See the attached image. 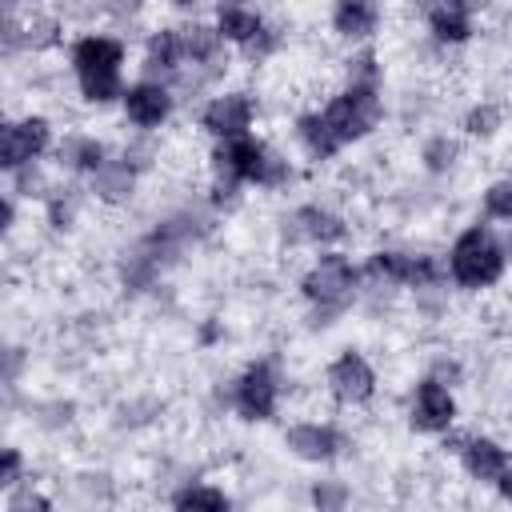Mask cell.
I'll use <instances>...</instances> for the list:
<instances>
[{
	"instance_id": "cell-1",
	"label": "cell",
	"mask_w": 512,
	"mask_h": 512,
	"mask_svg": "<svg viewBox=\"0 0 512 512\" xmlns=\"http://www.w3.org/2000/svg\"><path fill=\"white\" fill-rule=\"evenodd\" d=\"M116 64H120V44L104 40V36H88L76 44V72L80 84L92 100H112L120 80H116Z\"/></svg>"
},
{
	"instance_id": "cell-2",
	"label": "cell",
	"mask_w": 512,
	"mask_h": 512,
	"mask_svg": "<svg viewBox=\"0 0 512 512\" xmlns=\"http://www.w3.org/2000/svg\"><path fill=\"white\" fill-rule=\"evenodd\" d=\"M500 268H504V256H500V248L492 244L488 232L472 228V232H464L456 240V248H452V272H456L460 284H472V288L476 284H492L500 276Z\"/></svg>"
},
{
	"instance_id": "cell-3",
	"label": "cell",
	"mask_w": 512,
	"mask_h": 512,
	"mask_svg": "<svg viewBox=\"0 0 512 512\" xmlns=\"http://www.w3.org/2000/svg\"><path fill=\"white\" fill-rule=\"evenodd\" d=\"M376 116H380V100L372 96V88H352L348 96H340L320 120H324V128H328V136H332V144L340 148L344 140H352V136H364L372 124H376Z\"/></svg>"
},
{
	"instance_id": "cell-4",
	"label": "cell",
	"mask_w": 512,
	"mask_h": 512,
	"mask_svg": "<svg viewBox=\"0 0 512 512\" xmlns=\"http://www.w3.org/2000/svg\"><path fill=\"white\" fill-rule=\"evenodd\" d=\"M216 160H220L232 176H244V180H280V176H284V168L272 164V160L264 156V148L252 144V140H232Z\"/></svg>"
},
{
	"instance_id": "cell-5",
	"label": "cell",
	"mask_w": 512,
	"mask_h": 512,
	"mask_svg": "<svg viewBox=\"0 0 512 512\" xmlns=\"http://www.w3.org/2000/svg\"><path fill=\"white\" fill-rule=\"evenodd\" d=\"M348 288H352V268L344 256H324L320 268H312L304 280V292L320 304H340L348 296Z\"/></svg>"
},
{
	"instance_id": "cell-6",
	"label": "cell",
	"mask_w": 512,
	"mask_h": 512,
	"mask_svg": "<svg viewBox=\"0 0 512 512\" xmlns=\"http://www.w3.org/2000/svg\"><path fill=\"white\" fill-rule=\"evenodd\" d=\"M44 144H48V124H44V120H24V124H12V128H4V140H0V160H4L8 168H16V164L32 160V156H36Z\"/></svg>"
},
{
	"instance_id": "cell-7",
	"label": "cell",
	"mask_w": 512,
	"mask_h": 512,
	"mask_svg": "<svg viewBox=\"0 0 512 512\" xmlns=\"http://www.w3.org/2000/svg\"><path fill=\"white\" fill-rule=\"evenodd\" d=\"M328 380H332V392H336L340 400H364V396L372 392V372H368V364H364L360 356H352V352L332 364Z\"/></svg>"
},
{
	"instance_id": "cell-8",
	"label": "cell",
	"mask_w": 512,
	"mask_h": 512,
	"mask_svg": "<svg viewBox=\"0 0 512 512\" xmlns=\"http://www.w3.org/2000/svg\"><path fill=\"white\" fill-rule=\"evenodd\" d=\"M272 400H276V384H272V372L264 364L248 368V376L240 380V412L252 416V420H264L272 412Z\"/></svg>"
},
{
	"instance_id": "cell-9",
	"label": "cell",
	"mask_w": 512,
	"mask_h": 512,
	"mask_svg": "<svg viewBox=\"0 0 512 512\" xmlns=\"http://www.w3.org/2000/svg\"><path fill=\"white\" fill-rule=\"evenodd\" d=\"M372 272L380 276H392V280H412V284H424L436 276V264L424 260V256H396V252H380L372 260Z\"/></svg>"
},
{
	"instance_id": "cell-10",
	"label": "cell",
	"mask_w": 512,
	"mask_h": 512,
	"mask_svg": "<svg viewBox=\"0 0 512 512\" xmlns=\"http://www.w3.org/2000/svg\"><path fill=\"white\" fill-rule=\"evenodd\" d=\"M128 116L136 120V124H160L164 116H168V92L164 88H156V84H140V88H132L128 96Z\"/></svg>"
},
{
	"instance_id": "cell-11",
	"label": "cell",
	"mask_w": 512,
	"mask_h": 512,
	"mask_svg": "<svg viewBox=\"0 0 512 512\" xmlns=\"http://www.w3.org/2000/svg\"><path fill=\"white\" fill-rule=\"evenodd\" d=\"M248 116H252V108H248L244 96H224V100H216V104L204 112V124H208L216 136H236V132L248 124Z\"/></svg>"
},
{
	"instance_id": "cell-12",
	"label": "cell",
	"mask_w": 512,
	"mask_h": 512,
	"mask_svg": "<svg viewBox=\"0 0 512 512\" xmlns=\"http://www.w3.org/2000/svg\"><path fill=\"white\" fill-rule=\"evenodd\" d=\"M420 428H448L452 420V396L440 388V384H424L420 388V400H416V416H412Z\"/></svg>"
},
{
	"instance_id": "cell-13",
	"label": "cell",
	"mask_w": 512,
	"mask_h": 512,
	"mask_svg": "<svg viewBox=\"0 0 512 512\" xmlns=\"http://www.w3.org/2000/svg\"><path fill=\"white\" fill-rule=\"evenodd\" d=\"M336 432L332 428H316V424H300V428H292L288 432V448H296L300 456H308V460H328L332 452H336Z\"/></svg>"
},
{
	"instance_id": "cell-14",
	"label": "cell",
	"mask_w": 512,
	"mask_h": 512,
	"mask_svg": "<svg viewBox=\"0 0 512 512\" xmlns=\"http://www.w3.org/2000/svg\"><path fill=\"white\" fill-rule=\"evenodd\" d=\"M344 232V224L320 208H300L292 220V236H308V240H336Z\"/></svg>"
},
{
	"instance_id": "cell-15",
	"label": "cell",
	"mask_w": 512,
	"mask_h": 512,
	"mask_svg": "<svg viewBox=\"0 0 512 512\" xmlns=\"http://www.w3.org/2000/svg\"><path fill=\"white\" fill-rule=\"evenodd\" d=\"M464 460H468V468H472L480 480H492V476L504 472V452H500L492 440H472V444L464 448Z\"/></svg>"
},
{
	"instance_id": "cell-16",
	"label": "cell",
	"mask_w": 512,
	"mask_h": 512,
	"mask_svg": "<svg viewBox=\"0 0 512 512\" xmlns=\"http://www.w3.org/2000/svg\"><path fill=\"white\" fill-rule=\"evenodd\" d=\"M128 188H132V168H128V164H104V168L96 172V192H100L104 200H124Z\"/></svg>"
},
{
	"instance_id": "cell-17",
	"label": "cell",
	"mask_w": 512,
	"mask_h": 512,
	"mask_svg": "<svg viewBox=\"0 0 512 512\" xmlns=\"http://www.w3.org/2000/svg\"><path fill=\"white\" fill-rule=\"evenodd\" d=\"M220 32L224 36H236V40H244V44H252L264 28H260V20L252 16V12H240V8H224L220 12Z\"/></svg>"
},
{
	"instance_id": "cell-18",
	"label": "cell",
	"mask_w": 512,
	"mask_h": 512,
	"mask_svg": "<svg viewBox=\"0 0 512 512\" xmlns=\"http://www.w3.org/2000/svg\"><path fill=\"white\" fill-rule=\"evenodd\" d=\"M376 20V8L372 4H340L336 8V28L348 32V36H364Z\"/></svg>"
},
{
	"instance_id": "cell-19",
	"label": "cell",
	"mask_w": 512,
	"mask_h": 512,
	"mask_svg": "<svg viewBox=\"0 0 512 512\" xmlns=\"http://www.w3.org/2000/svg\"><path fill=\"white\" fill-rule=\"evenodd\" d=\"M432 32H436L440 40H464V36H468V16H464V8H460V4L436 8V12H432Z\"/></svg>"
},
{
	"instance_id": "cell-20",
	"label": "cell",
	"mask_w": 512,
	"mask_h": 512,
	"mask_svg": "<svg viewBox=\"0 0 512 512\" xmlns=\"http://www.w3.org/2000/svg\"><path fill=\"white\" fill-rule=\"evenodd\" d=\"M180 512H228V500L216 488H192L180 500Z\"/></svg>"
},
{
	"instance_id": "cell-21",
	"label": "cell",
	"mask_w": 512,
	"mask_h": 512,
	"mask_svg": "<svg viewBox=\"0 0 512 512\" xmlns=\"http://www.w3.org/2000/svg\"><path fill=\"white\" fill-rule=\"evenodd\" d=\"M180 52H184V48H180V40H176L172 32H160V36H152V48H148V64H152V68H172Z\"/></svg>"
},
{
	"instance_id": "cell-22",
	"label": "cell",
	"mask_w": 512,
	"mask_h": 512,
	"mask_svg": "<svg viewBox=\"0 0 512 512\" xmlns=\"http://www.w3.org/2000/svg\"><path fill=\"white\" fill-rule=\"evenodd\" d=\"M180 48H184L188 56L208 60V56L216 52V32H208V28H188V36L180 40Z\"/></svg>"
},
{
	"instance_id": "cell-23",
	"label": "cell",
	"mask_w": 512,
	"mask_h": 512,
	"mask_svg": "<svg viewBox=\"0 0 512 512\" xmlns=\"http://www.w3.org/2000/svg\"><path fill=\"white\" fill-rule=\"evenodd\" d=\"M300 128H304V140H308V148H312V152H320V156L336 152V144H332V136H328V128H324V120H320V116H308Z\"/></svg>"
},
{
	"instance_id": "cell-24",
	"label": "cell",
	"mask_w": 512,
	"mask_h": 512,
	"mask_svg": "<svg viewBox=\"0 0 512 512\" xmlns=\"http://www.w3.org/2000/svg\"><path fill=\"white\" fill-rule=\"evenodd\" d=\"M100 156H104V152H100L96 140H76V144H68V160L80 164V168H96V172H100V168H104Z\"/></svg>"
},
{
	"instance_id": "cell-25",
	"label": "cell",
	"mask_w": 512,
	"mask_h": 512,
	"mask_svg": "<svg viewBox=\"0 0 512 512\" xmlns=\"http://www.w3.org/2000/svg\"><path fill=\"white\" fill-rule=\"evenodd\" d=\"M488 212L492 216H512V180H504L488 192Z\"/></svg>"
},
{
	"instance_id": "cell-26",
	"label": "cell",
	"mask_w": 512,
	"mask_h": 512,
	"mask_svg": "<svg viewBox=\"0 0 512 512\" xmlns=\"http://www.w3.org/2000/svg\"><path fill=\"white\" fill-rule=\"evenodd\" d=\"M340 504H344V488L340 484H320L316 488V508L320 512H336Z\"/></svg>"
},
{
	"instance_id": "cell-27",
	"label": "cell",
	"mask_w": 512,
	"mask_h": 512,
	"mask_svg": "<svg viewBox=\"0 0 512 512\" xmlns=\"http://www.w3.org/2000/svg\"><path fill=\"white\" fill-rule=\"evenodd\" d=\"M496 120H500V112H496L492 104H484V108H476V112L468 116V132H492Z\"/></svg>"
},
{
	"instance_id": "cell-28",
	"label": "cell",
	"mask_w": 512,
	"mask_h": 512,
	"mask_svg": "<svg viewBox=\"0 0 512 512\" xmlns=\"http://www.w3.org/2000/svg\"><path fill=\"white\" fill-rule=\"evenodd\" d=\"M52 32H56V24H52V20H44V16H36V20L28 24V36H24V40H28V44H48V40H52Z\"/></svg>"
},
{
	"instance_id": "cell-29",
	"label": "cell",
	"mask_w": 512,
	"mask_h": 512,
	"mask_svg": "<svg viewBox=\"0 0 512 512\" xmlns=\"http://www.w3.org/2000/svg\"><path fill=\"white\" fill-rule=\"evenodd\" d=\"M452 152H456V148H452V144H448V140H432V144H428V152H424V156H428V164H432V168H444V164H448V160H452Z\"/></svg>"
},
{
	"instance_id": "cell-30",
	"label": "cell",
	"mask_w": 512,
	"mask_h": 512,
	"mask_svg": "<svg viewBox=\"0 0 512 512\" xmlns=\"http://www.w3.org/2000/svg\"><path fill=\"white\" fill-rule=\"evenodd\" d=\"M8 512H48V500H44V496L24 492V496H16V500H12V508H8Z\"/></svg>"
},
{
	"instance_id": "cell-31",
	"label": "cell",
	"mask_w": 512,
	"mask_h": 512,
	"mask_svg": "<svg viewBox=\"0 0 512 512\" xmlns=\"http://www.w3.org/2000/svg\"><path fill=\"white\" fill-rule=\"evenodd\" d=\"M16 468H20V460H16V452H8V456H4V484L16 480Z\"/></svg>"
},
{
	"instance_id": "cell-32",
	"label": "cell",
	"mask_w": 512,
	"mask_h": 512,
	"mask_svg": "<svg viewBox=\"0 0 512 512\" xmlns=\"http://www.w3.org/2000/svg\"><path fill=\"white\" fill-rule=\"evenodd\" d=\"M500 488H504V496H508V500H512V472H508V476H504V480H500Z\"/></svg>"
}]
</instances>
